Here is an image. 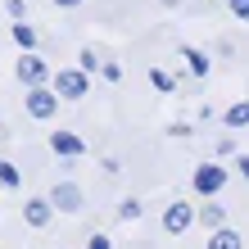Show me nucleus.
<instances>
[{
	"mask_svg": "<svg viewBox=\"0 0 249 249\" xmlns=\"http://www.w3.org/2000/svg\"><path fill=\"white\" fill-rule=\"evenodd\" d=\"M27 113H32V118H54V109H59V91H46V86H27Z\"/></svg>",
	"mask_w": 249,
	"mask_h": 249,
	"instance_id": "1",
	"label": "nucleus"
},
{
	"mask_svg": "<svg viewBox=\"0 0 249 249\" xmlns=\"http://www.w3.org/2000/svg\"><path fill=\"white\" fill-rule=\"evenodd\" d=\"M54 91H59L64 100H82V95H86V68H59Z\"/></svg>",
	"mask_w": 249,
	"mask_h": 249,
	"instance_id": "2",
	"label": "nucleus"
},
{
	"mask_svg": "<svg viewBox=\"0 0 249 249\" xmlns=\"http://www.w3.org/2000/svg\"><path fill=\"white\" fill-rule=\"evenodd\" d=\"M50 204H54V209H64V213H77V209H82V186L59 181V186L50 190Z\"/></svg>",
	"mask_w": 249,
	"mask_h": 249,
	"instance_id": "3",
	"label": "nucleus"
},
{
	"mask_svg": "<svg viewBox=\"0 0 249 249\" xmlns=\"http://www.w3.org/2000/svg\"><path fill=\"white\" fill-rule=\"evenodd\" d=\"M227 186V168H213V163H204L195 172V190L199 195H213V190H222Z\"/></svg>",
	"mask_w": 249,
	"mask_h": 249,
	"instance_id": "4",
	"label": "nucleus"
},
{
	"mask_svg": "<svg viewBox=\"0 0 249 249\" xmlns=\"http://www.w3.org/2000/svg\"><path fill=\"white\" fill-rule=\"evenodd\" d=\"M50 150L64 154V159H77V154H86V145H82V136H72V131H50Z\"/></svg>",
	"mask_w": 249,
	"mask_h": 249,
	"instance_id": "5",
	"label": "nucleus"
},
{
	"mask_svg": "<svg viewBox=\"0 0 249 249\" xmlns=\"http://www.w3.org/2000/svg\"><path fill=\"white\" fill-rule=\"evenodd\" d=\"M46 72H50V68L41 64L36 54H23V59H18V82H23V86H41V82H46Z\"/></svg>",
	"mask_w": 249,
	"mask_h": 249,
	"instance_id": "6",
	"label": "nucleus"
},
{
	"mask_svg": "<svg viewBox=\"0 0 249 249\" xmlns=\"http://www.w3.org/2000/svg\"><path fill=\"white\" fill-rule=\"evenodd\" d=\"M23 217H27V227H46L50 217H54V204L50 199H27L23 204Z\"/></svg>",
	"mask_w": 249,
	"mask_h": 249,
	"instance_id": "7",
	"label": "nucleus"
},
{
	"mask_svg": "<svg viewBox=\"0 0 249 249\" xmlns=\"http://www.w3.org/2000/svg\"><path fill=\"white\" fill-rule=\"evenodd\" d=\"M190 217H195V213H190V204H168V213H163V227L172 231V236H181V231L190 227Z\"/></svg>",
	"mask_w": 249,
	"mask_h": 249,
	"instance_id": "8",
	"label": "nucleus"
},
{
	"mask_svg": "<svg viewBox=\"0 0 249 249\" xmlns=\"http://www.w3.org/2000/svg\"><path fill=\"white\" fill-rule=\"evenodd\" d=\"M0 186H5V190H14V186H23V172L14 168V163H5V159H0Z\"/></svg>",
	"mask_w": 249,
	"mask_h": 249,
	"instance_id": "9",
	"label": "nucleus"
},
{
	"mask_svg": "<svg viewBox=\"0 0 249 249\" xmlns=\"http://www.w3.org/2000/svg\"><path fill=\"white\" fill-rule=\"evenodd\" d=\"M14 41H18L23 50H32V46H36V32H32V27H27L23 18H18V23H14Z\"/></svg>",
	"mask_w": 249,
	"mask_h": 249,
	"instance_id": "10",
	"label": "nucleus"
},
{
	"mask_svg": "<svg viewBox=\"0 0 249 249\" xmlns=\"http://www.w3.org/2000/svg\"><path fill=\"white\" fill-rule=\"evenodd\" d=\"M209 249H240V236L236 231H217V236L209 240Z\"/></svg>",
	"mask_w": 249,
	"mask_h": 249,
	"instance_id": "11",
	"label": "nucleus"
},
{
	"mask_svg": "<svg viewBox=\"0 0 249 249\" xmlns=\"http://www.w3.org/2000/svg\"><path fill=\"white\" fill-rule=\"evenodd\" d=\"M227 127H249V100L236 109H227Z\"/></svg>",
	"mask_w": 249,
	"mask_h": 249,
	"instance_id": "12",
	"label": "nucleus"
},
{
	"mask_svg": "<svg viewBox=\"0 0 249 249\" xmlns=\"http://www.w3.org/2000/svg\"><path fill=\"white\" fill-rule=\"evenodd\" d=\"M186 59H190V72H209V59H204L195 46H186Z\"/></svg>",
	"mask_w": 249,
	"mask_h": 249,
	"instance_id": "13",
	"label": "nucleus"
},
{
	"mask_svg": "<svg viewBox=\"0 0 249 249\" xmlns=\"http://www.w3.org/2000/svg\"><path fill=\"white\" fill-rule=\"evenodd\" d=\"M150 82L159 86V91H172V86H177V82H172V77H168L163 68H150Z\"/></svg>",
	"mask_w": 249,
	"mask_h": 249,
	"instance_id": "14",
	"label": "nucleus"
},
{
	"mask_svg": "<svg viewBox=\"0 0 249 249\" xmlns=\"http://www.w3.org/2000/svg\"><path fill=\"white\" fill-rule=\"evenodd\" d=\"M204 222H209V227H222V209H217V204H209V209H204Z\"/></svg>",
	"mask_w": 249,
	"mask_h": 249,
	"instance_id": "15",
	"label": "nucleus"
},
{
	"mask_svg": "<svg viewBox=\"0 0 249 249\" xmlns=\"http://www.w3.org/2000/svg\"><path fill=\"white\" fill-rule=\"evenodd\" d=\"M118 213L127 217V222H136V217H141V204H136V199H127V204H123V209H118Z\"/></svg>",
	"mask_w": 249,
	"mask_h": 249,
	"instance_id": "16",
	"label": "nucleus"
},
{
	"mask_svg": "<svg viewBox=\"0 0 249 249\" xmlns=\"http://www.w3.org/2000/svg\"><path fill=\"white\" fill-rule=\"evenodd\" d=\"M227 5H231V14H236V18L249 23V0H227Z\"/></svg>",
	"mask_w": 249,
	"mask_h": 249,
	"instance_id": "17",
	"label": "nucleus"
},
{
	"mask_svg": "<svg viewBox=\"0 0 249 249\" xmlns=\"http://www.w3.org/2000/svg\"><path fill=\"white\" fill-rule=\"evenodd\" d=\"M109 245H113L109 236H91V240H86V249H109Z\"/></svg>",
	"mask_w": 249,
	"mask_h": 249,
	"instance_id": "18",
	"label": "nucleus"
},
{
	"mask_svg": "<svg viewBox=\"0 0 249 249\" xmlns=\"http://www.w3.org/2000/svg\"><path fill=\"white\" fill-rule=\"evenodd\" d=\"M9 14H14V18H23V0H9Z\"/></svg>",
	"mask_w": 249,
	"mask_h": 249,
	"instance_id": "19",
	"label": "nucleus"
},
{
	"mask_svg": "<svg viewBox=\"0 0 249 249\" xmlns=\"http://www.w3.org/2000/svg\"><path fill=\"white\" fill-rule=\"evenodd\" d=\"M236 168H240V177H249V154H240V163H236Z\"/></svg>",
	"mask_w": 249,
	"mask_h": 249,
	"instance_id": "20",
	"label": "nucleus"
},
{
	"mask_svg": "<svg viewBox=\"0 0 249 249\" xmlns=\"http://www.w3.org/2000/svg\"><path fill=\"white\" fill-rule=\"evenodd\" d=\"M54 5H59V9H72V5H77V0H54Z\"/></svg>",
	"mask_w": 249,
	"mask_h": 249,
	"instance_id": "21",
	"label": "nucleus"
}]
</instances>
